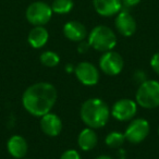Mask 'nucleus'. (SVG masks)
<instances>
[{
	"mask_svg": "<svg viewBox=\"0 0 159 159\" xmlns=\"http://www.w3.org/2000/svg\"><path fill=\"white\" fill-rule=\"evenodd\" d=\"M57 89L52 84L38 82L24 91L22 105L30 115L40 118L50 112L57 102Z\"/></svg>",
	"mask_w": 159,
	"mask_h": 159,
	"instance_id": "1",
	"label": "nucleus"
},
{
	"mask_svg": "<svg viewBox=\"0 0 159 159\" xmlns=\"http://www.w3.org/2000/svg\"><path fill=\"white\" fill-rule=\"evenodd\" d=\"M110 115L108 105L100 98H89L85 100L80 110V116L84 124L94 130L106 125Z\"/></svg>",
	"mask_w": 159,
	"mask_h": 159,
	"instance_id": "2",
	"label": "nucleus"
},
{
	"mask_svg": "<svg viewBox=\"0 0 159 159\" xmlns=\"http://www.w3.org/2000/svg\"><path fill=\"white\" fill-rule=\"evenodd\" d=\"M89 44L91 48L100 52L110 51L117 45V36L110 27L97 25L89 34Z\"/></svg>",
	"mask_w": 159,
	"mask_h": 159,
	"instance_id": "3",
	"label": "nucleus"
},
{
	"mask_svg": "<svg viewBox=\"0 0 159 159\" xmlns=\"http://www.w3.org/2000/svg\"><path fill=\"white\" fill-rule=\"evenodd\" d=\"M135 102L144 109H154L159 107V82L156 80H147L139 85L135 94Z\"/></svg>",
	"mask_w": 159,
	"mask_h": 159,
	"instance_id": "4",
	"label": "nucleus"
},
{
	"mask_svg": "<svg viewBox=\"0 0 159 159\" xmlns=\"http://www.w3.org/2000/svg\"><path fill=\"white\" fill-rule=\"evenodd\" d=\"M52 13L51 6H49L48 3L43 1H35L27 7L25 16L29 23L34 26H44L50 21Z\"/></svg>",
	"mask_w": 159,
	"mask_h": 159,
	"instance_id": "5",
	"label": "nucleus"
},
{
	"mask_svg": "<svg viewBox=\"0 0 159 159\" xmlns=\"http://www.w3.org/2000/svg\"><path fill=\"white\" fill-rule=\"evenodd\" d=\"M149 130V123L147 120L143 118L132 119L124 132L125 139L131 144H139L148 136Z\"/></svg>",
	"mask_w": 159,
	"mask_h": 159,
	"instance_id": "6",
	"label": "nucleus"
},
{
	"mask_svg": "<svg viewBox=\"0 0 159 159\" xmlns=\"http://www.w3.org/2000/svg\"><path fill=\"white\" fill-rule=\"evenodd\" d=\"M137 106L139 105L134 100L130 98H122L112 105L110 113L118 121H131L137 113Z\"/></svg>",
	"mask_w": 159,
	"mask_h": 159,
	"instance_id": "7",
	"label": "nucleus"
},
{
	"mask_svg": "<svg viewBox=\"0 0 159 159\" xmlns=\"http://www.w3.org/2000/svg\"><path fill=\"white\" fill-rule=\"evenodd\" d=\"M124 66V61L121 55L113 50L106 51L99 59V69L107 75H118L121 73Z\"/></svg>",
	"mask_w": 159,
	"mask_h": 159,
	"instance_id": "8",
	"label": "nucleus"
},
{
	"mask_svg": "<svg viewBox=\"0 0 159 159\" xmlns=\"http://www.w3.org/2000/svg\"><path fill=\"white\" fill-rule=\"evenodd\" d=\"M76 79L85 86H94L99 81V70L94 63L89 61L80 62L74 69Z\"/></svg>",
	"mask_w": 159,
	"mask_h": 159,
	"instance_id": "9",
	"label": "nucleus"
},
{
	"mask_svg": "<svg viewBox=\"0 0 159 159\" xmlns=\"http://www.w3.org/2000/svg\"><path fill=\"white\" fill-rule=\"evenodd\" d=\"M115 26L122 36L130 37L136 31V21L129 10L122 8L121 11L116 16Z\"/></svg>",
	"mask_w": 159,
	"mask_h": 159,
	"instance_id": "10",
	"label": "nucleus"
},
{
	"mask_svg": "<svg viewBox=\"0 0 159 159\" xmlns=\"http://www.w3.org/2000/svg\"><path fill=\"white\" fill-rule=\"evenodd\" d=\"M40 129L47 136L55 137L61 133L62 121L56 113L48 112L40 117Z\"/></svg>",
	"mask_w": 159,
	"mask_h": 159,
	"instance_id": "11",
	"label": "nucleus"
},
{
	"mask_svg": "<svg viewBox=\"0 0 159 159\" xmlns=\"http://www.w3.org/2000/svg\"><path fill=\"white\" fill-rule=\"evenodd\" d=\"M93 6L95 11L105 18L116 16L122 9L121 0H93Z\"/></svg>",
	"mask_w": 159,
	"mask_h": 159,
	"instance_id": "12",
	"label": "nucleus"
},
{
	"mask_svg": "<svg viewBox=\"0 0 159 159\" xmlns=\"http://www.w3.org/2000/svg\"><path fill=\"white\" fill-rule=\"evenodd\" d=\"M63 34L69 40L80 43L85 40L87 36V30L79 21H69L63 26Z\"/></svg>",
	"mask_w": 159,
	"mask_h": 159,
	"instance_id": "13",
	"label": "nucleus"
},
{
	"mask_svg": "<svg viewBox=\"0 0 159 159\" xmlns=\"http://www.w3.org/2000/svg\"><path fill=\"white\" fill-rule=\"evenodd\" d=\"M8 152L16 159H24L26 156L29 145L26 139L21 135H13L7 142Z\"/></svg>",
	"mask_w": 159,
	"mask_h": 159,
	"instance_id": "14",
	"label": "nucleus"
},
{
	"mask_svg": "<svg viewBox=\"0 0 159 159\" xmlns=\"http://www.w3.org/2000/svg\"><path fill=\"white\" fill-rule=\"evenodd\" d=\"M97 143L98 137L94 129L87 126L80 132L79 137H77V144H79V147L82 150L89 152V150L94 149Z\"/></svg>",
	"mask_w": 159,
	"mask_h": 159,
	"instance_id": "15",
	"label": "nucleus"
},
{
	"mask_svg": "<svg viewBox=\"0 0 159 159\" xmlns=\"http://www.w3.org/2000/svg\"><path fill=\"white\" fill-rule=\"evenodd\" d=\"M49 33L44 26H34L27 35V42L33 48L39 49L47 44Z\"/></svg>",
	"mask_w": 159,
	"mask_h": 159,
	"instance_id": "16",
	"label": "nucleus"
},
{
	"mask_svg": "<svg viewBox=\"0 0 159 159\" xmlns=\"http://www.w3.org/2000/svg\"><path fill=\"white\" fill-rule=\"evenodd\" d=\"M125 135L124 133L119 132V131H112V132L108 133V135L105 139V143L108 147L110 148H119L125 142Z\"/></svg>",
	"mask_w": 159,
	"mask_h": 159,
	"instance_id": "17",
	"label": "nucleus"
},
{
	"mask_svg": "<svg viewBox=\"0 0 159 159\" xmlns=\"http://www.w3.org/2000/svg\"><path fill=\"white\" fill-rule=\"evenodd\" d=\"M74 3L73 0H53L51 3V9L53 13L57 14H66L72 11Z\"/></svg>",
	"mask_w": 159,
	"mask_h": 159,
	"instance_id": "18",
	"label": "nucleus"
},
{
	"mask_svg": "<svg viewBox=\"0 0 159 159\" xmlns=\"http://www.w3.org/2000/svg\"><path fill=\"white\" fill-rule=\"evenodd\" d=\"M40 62L42 64H44L45 66H48V68H53V66H57L60 62V57L57 52L51 50H47L40 55Z\"/></svg>",
	"mask_w": 159,
	"mask_h": 159,
	"instance_id": "19",
	"label": "nucleus"
},
{
	"mask_svg": "<svg viewBox=\"0 0 159 159\" xmlns=\"http://www.w3.org/2000/svg\"><path fill=\"white\" fill-rule=\"evenodd\" d=\"M133 80L136 84L141 85L142 83L147 81V74L144 70H136L133 74Z\"/></svg>",
	"mask_w": 159,
	"mask_h": 159,
	"instance_id": "20",
	"label": "nucleus"
},
{
	"mask_svg": "<svg viewBox=\"0 0 159 159\" xmlns=\"http://www.w3.org/2000/svg\"><path fill=\"white\" fill-rule=\"evenodd\" d=\"M60 159H82L81 155L75 149H66L63 154L60 156Z\"/></svg>",
	"mask_w": 159,
	"mask_h": 159,
	"instance_id": "21",
	"label": "nucleus"
},
{
	"mask_svg": "<svg viewBox=\"0 0 159 159\" xmlns=\"http://www.w3.org/2000/svg\"><path fill=\"white\" fill-rule=\"evenodd\" d=\"M150 66H152V71L159 75V51L154 53L150 59Z\"/></svg>",
	"mask_w": 159,
	"mask_h": 159,
	"instance_id": "22",
	"label": "nucleus"
},
{
	"mask_svg": "<svg viewBox=\"0 0 159 159\" xmlns=\"http://www.w3.org/2000/svg\"><path fill=\"white\" fill-rule=\"evenodd\" d=\"M121 2H122V8H123V9L130 10L131 8L139 5V3L141 2V0H121Z\"/></svg>",
	"mask_w": 159,
	"mask_h": 159,
	"instance_id": "23",
	"label": "nucleus"
},
{
	"mask_svg": "<svg viewBox=\"0 0 159 159\" xmlns=\"http://www.w3.org/2000/svg\"><path fill=\"white\" fill-rule=\"evenodd\" d=\"M91 48L89 42H85V40H82V42L79 43V46H77V52L80 53H86L89 51V49Z\"/></svg>",
	"mask_w": 159,
	"mask_h": 159,
	"instance_id": "24",
	"label": "nucleus"
},
{
	"mask_svg": "<svg viewBox=\"0 0 159 159\" xmlns=\"http://www.w3.org/2000/svg\"><path fill=\"white\" fill-rule=\"evenodd\" d=\"M74 69H75V68H73V66H71L70 63L66 64V72H68V73H71V72H72V71H74Z\"/></svg>",
	"mask_w": 159,
	"mask_h": 159,
	"instance_id": "25",
	"label": "nucleus"
},
{
	"mask_svg": "<svg viewBox=\"0 0 159 159\" xmlns=\"http://www.w3.org/2000/svg\"><path fill=\"white\" fill-rule=\"evenodd\" d=\"M95 159H112L110 156H108V155H100V156L96 157Z\"/></svg>",
	"mask_w": 159,
	"mask_h": 159,
	"instance_id": "26",
	"label": "nucleus"
},
{
	"mask_svg": "<svg viewBox=\"0 0 159 159\" xmlns=\"http://www.w3.org/2000/svg\"><path fill=\"white\" fill-rule=\"evenodd\" d=\"M158 134H159V129H158Z\"/></svg>",
	"mask_w": 159,
	"mask_h": 159,
	"instance_id": "27",
	"label": "nucleus"
},
{
	"mask_svg": "<svg viewBox=\"0 0 159 159\" xmlns=\"http://www.w3.org/2000/svg\"><path fill=\"white\" fill-rule=\"evenodd\" d=\"M121 159H124V158H121Z\"/></svg>",
	"mask_w": 159,
	"mask_h": 159,
	"instance_id": "28",
	"label": "nucleus"
},
{
	"mask_svg": "<svg viewBox=\"0 0 159 159\" xmlns=\"http://www.w3.org/2000/svg\"><path fill=\"white\" fill-rule=\"evenodd\" d=\"M24 159H25V158H24Z\"/></svg>",
	"mask_w": 159,
	"mask_h": 159,
	"instance_id": "29",
	"label": "nucleus"
}]
</instances>
